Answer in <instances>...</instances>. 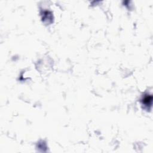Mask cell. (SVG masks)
<instances>
[{
	"mask_svg": "<svg viewBox=\"0 0 153 153\" xmlns=\"http://www.w3.org/2000/svg\"><path fill=\"white\" fill-rule=\"evenodd\" d=\"M152 97L151 95H147L145 96L143 100H142V102H143V105H144L145 107H151L152 105Z\"/></svg>",
	"mask_w": 153,
	"mask_h": 153,
	"instance_id": "1",
	"label": "cell"
}]
</instances>
